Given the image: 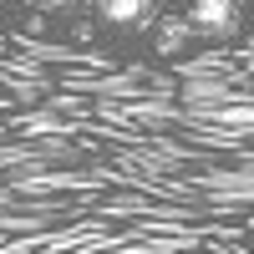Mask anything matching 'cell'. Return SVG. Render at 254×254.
I'll return each mask as SVG.
<instances>
[{
  "label": "cell",
  "instance_id": "obj_1",
  "mask_svg": "<svg viewBox=\"0 0 254 254\" xmlns=\"http://www.w3.org/2000/svg\"><path fill=\"white\" fill-rule=\"evenodd\" d=\"M239 26H244L239 0H193V10H188V31H198L208 41H234Z\"/></svg>",
  "mask_w": 254,
  "mask_h": 254
},
{
  "label": "cell",
  "instance_id": "obj_2",
  "mask_svg": "<svg viewBox=\"0 0 254 254\" xmlns=\"http://www.w3.org/2000/svg\"><path fill=\"white\" fill-rule=\"evenodd\" d=\"M163 0H92V10L107 20V26H147L158 15Z\"/></svg>",
  "mask_w": 254,
  "mask_h": 254
},
{
  "label": "cell",
  "instance_id": "obj_3",
  "mask_svg": "<svg viewBox=\"0 0 254 254\" xmlns=\"http://www.w3.org/2000/svg\"><path fill=\"white\" fill-rule=\"evenodd\" d=\"M183 41H188V20H183V15H163V31H158V51H168V56H173V51L183 46Z\"/></svg>",
  "mask_w": 254,
  "mask_h": 254
},
{
  "label": "cell",
  "instance_id": "obj_4",
  "mask_svg": "<svg viewBox=\"0 0 254 254\" xmlns=\"http://www.w3.org/2000/svg\"><path fill=\"white\" fill-rule=\"evenodd\" d=\"M76 5H87V0H36V10H76Z\"/></svg>",
  "mask_w": 254,
  "mask_h": 254
}]
</instances>
